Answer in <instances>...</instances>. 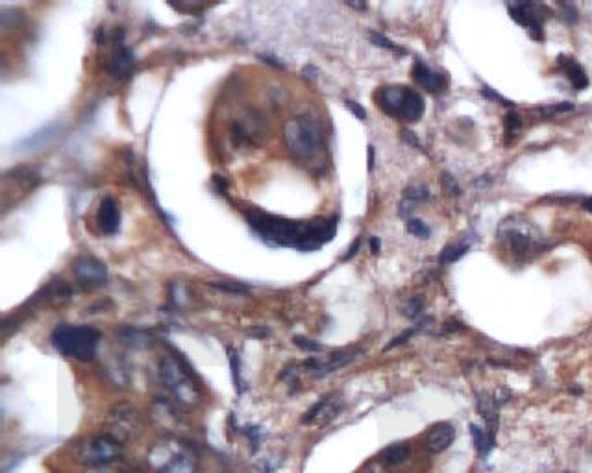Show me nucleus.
<instances>
[{
  "mask_svg": "<svg viewBox=\"0 0 592 473\" xmlns=\"http://www.w3.org/2000/svg\"><path fill=\"white\" fill-rule=\"evenodd\" d=\"M248 224L250 228L261 239L267 240L276 246H291L298 248L302 252H313L324 246L326 242L333 239L335 230H337V220L335 218H319L313 222H296L287 220L282 216L267 215V213L252 211L248 213Z\"/></svg>",
  "mask_w": 592,
  "mask_h": 473,
  "instance_id": "1",
  "label": "nucleus"
},
{
  "mask_svg": "<svg viewBox=\"0 0 592 473\" xmlns=\"http://www.w3.org/2000/svg\"><path fill=\"white\" fill-rule=\"evenodd\" d=\"M159 372L165 386L181 405L198 403L202 398V383L180 351L172 349V355H165L159 363Z\"/></svg>",
  "mask_w": 592,
  "mask_h": 473,
  "instance_id": "2",
  "label": "nucleus"
},
{
  "mask_svg": "<svg viewBox=\"0 0 592 473\" xmlns=\"http://www.w3.org/2000/svg\"><path fill=\"white\" fill-rule=\"evenodd\" d=\"M55 351L82 363H89L97 355L100 344V333L91 326H69L61 324L50 335Z\"/></svg>",
  "mask_w": 592,
  "mask_h": 473,
  "instance_id": "3",
  "label": "nucleus"
},
{
  "mask_svg": "<svg viewBox=\"0 0 592 473\" xmlns=\"http://www.w3.org/2000/svg\"><path fill=\"white\" fill-rule=\"evenodd\" d=\"M283 141L294 159L307 161L320 150L322 126L313 115H298L285 122Z\"/></svg>",
  "mask_w": 592,
  "mask_h": 473,
  "instance_id": "4",
  "label": "nucleus"
},
{
  "mask_svg": "<svg viewBox=\"0 0 592 473\" xmlns=\"http://www.w3.org/2000/svg\"><path fill=\"white\" fill-rule=\"evenodd\" d=\"M378 106L387 115L405 122H416L424 115V100L416 91L403 85L381 87L376 94Z\"/></svg>",
  "mask_w": 592,
  "mask_h": 473,
  "instance_id": "5",
  "label": "nucleus"
},
{
  "mask_svg": "<svg viewBox=\"0 0 592 473\" xmlns=\"http://www.w3.org/2000/svg\"><path fill=\"white\" fill-rule=\"evenodd\" d=\"M143 416L130 403L113 405L104 420V434L122 446L132 440H137L143 432Z\"/></svg>",
  "mask_w": 592,
  "mask_h": 473,
  "instance_id": "6",
  "label": "nucleus"
},
{
  "mask_svg": "<svg viewBox=\"0 0 592 473\" xmlns=\"http://www.w3.org/2000/svg\"><path fill=\"white\" fill-rule=\"evenodd\" d=\"M120 457H122V444L115 442L107 434L83 438L72 449L74 462L87 466V468L113 464V462H119Z\"/></svg>",
  "mask_w": 592,
  "mask_h": 473,
  "instance_id": "7",
  "label": "nucleus"
},
{
  "mask_svg": "<svg viewBox=\"0 0 592 473\" xmlns=\"http://www.w3.org/2000/svg\"><path fill=\"white\" fill-rule=\"evenodd\" d=\"M148 462L156 473H194L198 464L193 451L176 442H161L154 446L148 455Z\"/></svg>",
  "mask_w": 592,
  "mask_h": 473,
  "instance_id": "8",
  "label": "nucleus"
},
{
  "mask_svg": "<svg viewBox=\"0 0 592 473\" xmlns=\"http://www.w3.org/2000/svg\"><path fill=\"white\" fill-rule=\"evenodd\" d=\"M359 353H361L359 348H342V349H337V351H333V353L328 355V358H324V361H320V358H309V361H305L304 368L311 375L324 377L328 375V373L337 372V370L344 368L346 364H350L354 358L359 357Z\"/></svg>",
  "mask_w": 592,
  "mask_h": 473,
  "instance_id": "9",
  "label": "nucleus"
},
{
  "mask_svg": "<svg viewBox=\"0 0 592 473\" xmlns=\"http://www.w3.org/2000/svg\"><path fill=\"white\" fill-rule=\"evenodd\" d=\"M344 407V400L339 392H333L329 395H324L322 400L311 407L307 412L302 416V423H311V425H328L329 422L337 418Z\"/></svg>",
  "mask_w": 592,
  "mask_h": 473,
  "instance_id": "10",
  "label": "nucleus"
},
{
  "mask_svg": "<svg viewBox=\"0 0 592 473\" xmlns=\"http://www.w3.org/2000/svg\"><path fill=\"white\" fill-rule=\"evenodd\" d=\"M72 270L80 283L87 287L104 285L107 281V267L102 261H98L97 257H91V255H83V257L76 259Z\"/></svg>",
  "mask_w": 592,
  "mask_h": 473,
  "instance_id": "11",
  "label": "nucleus"
},
{
  "mask_svg": "<svg viewBox=\"0 0 592 473\" xmlns=\"http://www.w3.org/2000/svg\"><path fill=\"white\" fill-rule=\"evenodd\" d=\"M453 438H455V429L453 425L446 422L435 423L433 427L428 431L424 438V447L430 453H442L444 449H448L452 446Z\"/></svg>",
  "mask_w": 592,
  "mask_h": 473,
  "instance_id": "12",
  "label": "nucleus"
},
{
  "mask_svg": "<svg viewBox=\"0 0 592 473\" xmlns=\"http://www.w3.org/2000/svg\"><path fill=\"white\" fill-rule=\"evenodd\" d=\"M97 222L100 225V230L106 235H113L119 231L120 225V209L113 198L106 196L100 202V207L97 211Z\"/></svg>",
  "mask_w": 592,
  "mask_h": 473,
  "instance_id": "13",
  "label": "nucleus"
},
{
  "mask_svg": "<svg viewBox=\"0 0 592 473\" xmlns=\"http://www.w3.org/2000/svg\"><path fill=\"white\" fill-rule=\"evenodd\" d=\"M499 235H504L505 239H507L509 246H511V250L516 253H526V252H529V250H533V252H541L542 250V246L536 242L535 237H533L529 231H524V230H520V228H509V230L502 228V230H499Z\"/></svg>",
  "mask_w": 592,
  "mask_h": 473,
  "instance_id": "14",
  "label": "nucleus"
},
{
  "mask_svg": "<svg viewBox=\"0 0 592 473\" xmlns=\"http://www.w3.org/2000/svg\"><path fill=\"white\" fill-rule=\"evenodd\" d=\"M413 80H415L420 87H424L428 92H439L442 91L444 82L440 78V74H437L435 70H431L430 67L422 61H416L413 65Z\"/></svg>",
  "mask_w": 592,
  "mask_h": 473,
  "instance_id": "15",
  "label": "nucleus"
},
{
  "mask_svg": "<svg viewBox=\"0 0 592 473\" xmlns=\"http://www.w3.org/2000/svg\"><path fill=\"white\" fill-rule=\"evenodd\" d=\"M135 65V58L134 54L128 50V48H119L115 54L111 55L109 61H107V70H109L111 76L115 78H126Z\"/></svg>",
  "mask_w": 592,
  "mask_h": 473,
  "instance_id": "16",
  "label": "nucleus"
},
{
  "mask_svg": "<svg viewBox=\"0 0 592 473\" xmlns=\"http://www.w3.org/2000/svg\"><path fill=\"white\" fill-rule=\"evenodd\" d=\"M559 65H561V69L564 70L566 78L570 80V83H572V87L576 89V91H583V89L587 87V85H588L587 72H585V69H583L581 65L574 60V58L561 55V58H559Z\"/></svg>",
  "mask_w": 592,
  "mask_h": 473,
  "instance_id": "17",
  "label": "nucleus"
},
{
  "mask_svg": "<svg viewBox=\"0 0 592 473\" xmlns=\"http://www.w3.org/2000/svg\"><path fill=\"white\" fill-rule=\"evenodd\" d=\"M60 134V122H54V124H46L43 126L41 129H37L33 134H30L26 139L21 141L18 148L21 150H35V148L43 146V144L50 143L55 135Z\"/></svg>",
  "mask_w": 592,
  "mask_h": 473,
  "instance_id": "18",
  "label": "nucleus"
},
{
  "mask_svg": "<svg viewBox=\"0 0 592 473\" xmlns=\"http://www.w3.org/2000/svg\"><path fill=\"white\" fill-rule=\"evenodd\" d=\"M476 405L479 416L487 422L490 432H496V425H498V405L496 401L487 394H477L476 395Z\"/></svg>",
  "mask_w": 592,
  "mask_h": 473,
  "instance_id": "19",
  "label": "nucleus"
},
{
  "mask_svg": "<svg viewBox=\"0 0 592 473\" xmlns=\"http://www.w3.org/2000/svg\"><path fill=\"white\" fill-rule=\"evenodd\" d=\"M35 296L43 301H48V304H63L70 298V289L63 279H54L50 285H46L41 290V294Z\"/></svg>",
  "mask_w": 592,
  "mask_h": 473,
  "instance_id": "20",
  "label": "nucleus"
},
{
  "mask_svg": "<svg viewBox=\"0 0 592 473\" xmlns=\"http://www.w3.org/2000/svg\"><path fill=\"white\" fill-rule=\"evenodd\" d=\"M409 453H411L409 444H405V442H394V444L387 446L379 453L378 459L381 460L385 466H396V464H402L403 460L409 457Z\"/></svg>",
  "mask_w": 592,
  "mask_h": 473,
  "instance_id": "21",
  "label": "nucleus"
},
{
  "mask_svg": "<svg viewBox=\"0 0 592 473\" xmlns=\"http://www.w3.org/2000/svg\"><path fill=\"white\" fill-rule=\"evenodd\" d=\"M470 432L472 438H474V444H476V449L481 457H487L490 453V449L494 447V432L490 431H483L477 425L472 423L470 425Z\"/></svg>",
  "mask_w": 592,
  "mask_h": 473,
  "instance_id": "22",
  "label": "nucleus"
},
{
  "mask_svg": "<svg viewBox=\"0 0 592 473\" xmlns=\"http://www.w3.org/2000/svg\"><path fill=\"white\" fill-rule=\"evenodd\" d=\"M468 250H470V244H465V242L450 244V246H446V248L442 250V253H440V257H439V262H442V264H450V262L459 261V259H461Z\"/></svg>",
  "mask_w": 592,
  "mask_h": 473,
  "instance_id": "23",
  "label": "nucleus"
},
{
  "mask_svg": "<svg viewBox=\"0 0 592 473\" xmlns=\"http://www.w3.org/2000/svg\"><path fill=\"white\" fill-rule=\"evenodd\" d=\"M520 128H522V119H520V115L513 113V111L507 113V117H505V144L513 143V139L518 135Z\"/></svg>",
  "mask_w": 592,
  "mask_h": 473,
  "instance_id": "24",
  "label": "nucleus"
},
{
  "mask_svg": "<svg viewBox=\"0 0 592 473\" xmlns=\"http://www.w3.org/2000/svg\"><path fill=\"white\" fill-rule=\"evenodd\" d=\"M228 358H230V368H231V379L235 385V390L243 392V379H240V363H239V353L233 348H228Z\"/></svg>",
  "mask_w": 592,
  "mask_h": 473,
  "instance_id": "25",
  "label": "nucleus"
},
{
  "mask_svg": "<svg viewBox=\"0 0 592 473\" xmlns=\"http://www.w3.org/2000/svg\"><path fill=\"white\" fill-rule=\"evenodd\" d=\"M209 285L222 290V292H230V294H246V292H248V287L239 283V281L220 279V281H211Z\"/></svg>",
  "mask_w": 592,
  "mask_h": 473,
  "instance_id": "26",
  "label": "nucleus"
},
{
  "mask_svg": "<svg viewBox=\"0 0 592 473\" xmlns=\"http://www.w3.org/2000/svg\"><path fill=\"white\" fill-rule=\"evenodd\" d=\"M405 230L411 235H415V237H418V239H430L431 235L430 225H425L420 218H407Z\"/></svg>",
  "mask_w": 592,
  "mask_h": 473,
  "instance_id": "27",
  "label": "nucleus"
},
{
  "mask_svg": "<svg viewBox=\"0 0 592 473\" xmlns=\"http://www.w3.org/2000/svg\"><path fill=\"white\" fill-rule=\"evenodd\" d=\"M368 39L374 43L376 46H379V48H385V50L394 52V54H405L403 48H400L398 45H394L391 39H387V37L381 35V33H378V32H368Z\"/></svg>",
  "mask_w": 592,
  "mask_h": 473,
  "instance_id": "28",
  "label": "nucleus"
},
{
  "mask_svg": "<svg viewBox=\"0 0 592 473\" xmlns=\"http://www.w3.org/2000/svg\"><path fill=\"white\" fill-rule=\"evenodd\" d=\"M403 196L409 202H422V200H428L430 198V191L424 187V185H409V187L403 191Z\"/></svg>",
  "mask_w": 592,
  "mask_h": 473,
  "instance_id": "29",
  "label": "nucleus"
},
{
  "mask_svg": "<svg viewBox=\"0 0 592 473\" xmlns=\"http://www.w3.org/2000/svg\"><path fill=\"white\" fill-rule=\"evenodd\" d=\"M422 311H424V301H422L420 296H415V298L409 299V304L405 305L403 314H405L407 318H416V316H420Z\"/></svg>",
  "mask_w": 592,
  "mask_h": 473,
  "instance_id": "30",
  "label": "nucleus"
},
{
  "mask_svg": "<svg viewBox=\"0 0 592 473\" xmlns=\"http://www.w3.org/2000/svg\"><path fill=\"white\" fill-rule=\"evenodd\" d=\"M440 181H442L444 191H446L448 194H452V196H459V194H461V187H459L457 179L453 178L452 174H448V172H442V178H440Z\"/></svg>",
  "mask_w": 592,
  "mask_h": 473,
  "instance_id": "31",
  "label": "nucleus"
},
{
  "mask_svg": "<svg viewBox=\"0 0 592 473\" xmlns=\"http://www.w3.org/2000/svg\"><path fill=\"white\" fill-rule=\"evenodd\" d=\"M294 344L300 349H304V351H309V353H317V351L322 349L320 344H317V342H313L309 338H304V336H294Z\"/></svg>",
  "mask_w": 592,
  "mask_h": 473,
  "instance_id": "32",
  "label": "nucleus"
},
{
  "mask_svg": "<svg viewBox=\"0 0 592 473\" xmlns=\"http://www.w3.org/2000/svg\"><path fill=\"white\" fill-rule=\"evenodd\" d=\"M418 329H420V327H411V329H405V331H403V333H402V335L394 336V338L387 344V348H385V349H393V348H396V346H400V344H403V342H407V340L411 338V336L415 335V333H416V331H418Z\"/></svg>",
  "mask_w": 592,
  "mask_h": 473,
  "instance_id": "33",
  "label": "nucleus"
},
{
  "mask_svg": "<svg viewBox=\"0 0 592 473\" xmlns=\"http://www.w3.org/2000/svg\"><path fill=\"white\" fill-rule=\"evenodd\" d=\"M387 468L388 466H385L381 460L376 459V460H372V462H368L365 468L361 469V473H387Z\"/></svg>",
  "mask_w": 592,
  "mask_h": 473,
  "instance_id": "34",
  "label": "nucleus"
},
{
  "mask_svg": "<svg viewBox=\"0 0 592 473\" xmlns=\"http://www.w3.org/2000/svg\"><path fill=\"white\" fill-rule=\"evenodd\" d=\"M83 473H124V471H120V469L117 468V462H113V464H106V466H91V468H87Z\"/></svg>",
  "mask_w": 592,
  "mask_h": 473,
  "instance_id": "35",
  "label": "nucleus"
},
{
  "mask_svg": "<svg viewBox=\"0 0 592 473\" xmlns=\"http://www.w3.org/2000/svg\"><path fill=\"white\" fill-rule=\"evenodd\" d=\"M481 94H483V97H487V98H490V100L502 102V106H507V107H511V106H513V102L505 100V98L502 97V94H498V92H494V91H492V89H490V87H483V89H481Z\"/></svg>",
  "mask_w": 592,
  "mask_h": 473,
  "instance_id": "36",
  "label": "nucleus"
},
{
  "mask_svg": "<svg viewBox=\"0 0 592 473\" xmlns=\"http://www.w3.org/2000/svg\"><path fill=\"white\" fill-rule=\"evenodd\" d=\"M346 107L354 113V115L357 117L359 120H366V111L361 107V104H357V102L354 100H346Z\"/></svg>",
  "mask_w": 592,
  "mask_h": 473,
  "instance_id": "37",
  "label": "nucleus"
},
{
  "mask_svg": "<svg viewBox=\"0 0 592 473\" xmlns=\"http://www.w3.org/2000/svg\"><path fill=\"white\" fill-rule=\"evenodd\" d=\"M402 135H403V139H405L407 143L411 144V146H415L416 150H420V152L424 150V148H422V144H420V141L415 137V134H413V131H407V129H405V131H402Z\"/></svg>",
  "mask_w": 592,
  "mask_h": 473,
  "instance_id": "38",
  "label": "nucleus"
},
{
  "mask_svg": "<svg viewBox=\"0 0 592 473\" xmlns=\"http://www.w3.org/2000/svg\"><path fill=\"white\" fill-rule=\"evenodd\" d=\"M359 246H361V237H357V239L354 240V244H351L350 248H348L346 255H344V257H342V261H348V259H351V257H354V255H356V253H357V250H359Z\"/></svg>",
  "mask_w": 592,
  "mask_h": 473,
  "instance_id": "39",
  "label": "nucleus"
},
{
  "mask_svg": "<svg viewBox=\"0 0 592 473\" xmlns=\"http://www.w3.org/2000/svg\"><path fill=\"white\" fill-rule=\"evenodd\" d=\"M259 60L265 61V63H268V65H272V67H276V69H283L282 61H278L276 58H272V55H259Z\"/></svg>",
  "mask_w": 592,
  "mask_h": 473,
  "instance_id": "40",
  "label": "nucleus"
},
{
  "mask_svg": "<svg viewBox=\"0 0 592 473\" xmlns=\"http://www.w3.org/2000/svg\"><path fill=\"white\" fill-rule=\"evenodd\" d=\"M444 331H446V333H450V331H462L465 329V327L461 326V324H459V321H455V320H448L446 321V324H444V327H442Z\"/></svg>",
  "mask_w": 592,
  "mask_h": 473,
  "instance_id": "41",
  "label": "nucleus"
},
{
  "mask_svg": "<svg viewBox=\"0 0 592 473\" xmlns=\"http://www.w3.org/2000/svg\"><path fill=\"white\" fill-rule=\"evenodd\" d=\"M248 437H250V442L254 444V447H257V442H259V429L257 427H248Z\"/></svg>",
  "mask_w": 592,
  "mask_h": 473,
  "instance_id": "42",
  "label": "nucleus"
},
{
  "mask_svg": "<svg viewBox=\"0 0 592 473\" xmlns=\"http://www.w3.org/2000/svg\"><path fill=\"white\" fill-rule=\"evenodd\" d=\"M370 250H372V253H374V255H378V253H379V250H381V244H379L378 237H370Z\"/></svg>",
  "mask_w": 592,
  "mask_h": 473,
  "instance_id": "43",
  "label": "nucleus"
},
{
  "mask_svg": "<svg viewBox=\"0 0 592 473\" xmlns=\"http://www.w3.org/2000/svg\"><path fill=\"white\" fill-rule=\"evenodd\" d=\"M374 168V146H368V170Z\"/></svg>",
  "mask_w": 592,
  "mask_h": 473,
  "instance_id": "44",
  "label": "nucleus"
},
{
  "mask_svg": "<svg viewBox=\"0 0 592 473\" xmlns=\"http://www.w3.org/2000/svg\"><path fill=\"white\" fill-rule=\"evenodd\" d=\"M583 209L588 213H592V196L587 198V200H583Z\"/></svg>",
  "mask_w": 592,
  "mask_h": 473,
  "instance_id": "45",
  "label": "nucleus"
},
{
  "mask_svg": "<svg viewBox=\"0 0 592 473\" xmlns=\"http://www.w3.org/2000/svg\"><path fill=\"white\" fill-rule=\"evenodd\" d=\"M124 473H143V469H139V468H132V469H126Z\"/></svg>",
  "mask_w": 592,
  "mask_h": 473,
  "instance_id": "46",
  "label": "nucleus"
},
{
  "mask_svg": "<svg viewBox=\"0 0 592 473\" xmlns=\"http://www.w3.org/2000/svg\"><path fill=\"white\" fill-rule=\"evenodd\" d=\"M348 6H351V8H359V9H365V4H354V2H348Z\"/></svg>",
  "mask_w": 592,
  "mask_h": 473,
  "instance_id": "47",
  "label": "nucleus"
},
{
  "mask_svg": "<svg viewBox=\"0 0 592 473\" xmlns=\"http://www.w3.org/2000/svg\"><path fill=\"white\" fill-rule=\"evenodd\" d=\"M220 473H228V471H220Z\"/></svg>",
  "mask_w": 592,
  "mask_h": 473,
  "instance_id": "48",
  "label": "nucleus"
}]
</instances>
